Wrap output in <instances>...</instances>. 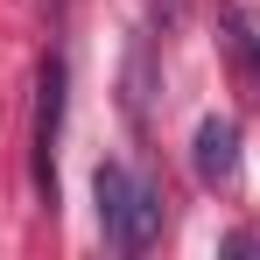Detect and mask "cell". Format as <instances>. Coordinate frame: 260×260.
Returning a JSON list of instances; mask_svg holds the SVG:
<instances>
[{
	"mask_svg": "<svg viewBox=\"0 0 260 260\" xmlns=\"http://www.w3.org/2000/svg\"><path fill=\"white\" fill-rule=\"evenodd\" d=\"M91 197H99V232H106V246H120V253H148L155 239H162V190L148 183V176H134L127 162H99L91 169Z\"/></svg>",
	"mask_w": 260,
	"mask_h": 260,
	"instance_id": "1",
	"label": "cell"
},
{
	"mask_svg": "<svg viewBox=\"0 0 260 260\" xmlns=\"http://www.w3.org/2000/svg\"><path fill=\"white\" fill-rule=\"evenodd\" d=\"M63 85H71V71H63V56H49L43 78H36V197H43V211L56 218V141H63Z\"/></svg>",
	"mask_w": 260,
	"mask_h": 260,
	"instance_id": "2",
	"label": "cell"
},
{
	"mask_svg": "<svg viewBox=\"0 0 260 260\" xmlns=\"http://www.w3.org/2000/svg\"><path fill=\"white\" fill-rule=\"evenodd\" d=\"M190 169L204 190H225V183H239V120H197V141H190Z\"/></svg>",
	"mask_w": 260,
	"mask_h": 260,
	"instance_id": "3",
	"label": "cell"
},
{
	"mask_svg": "<svg viewBox=\"0 0 260 260\" xmlns=\"http://www.w3.org/2000/svg\"><path fill=\"white\" fill-rule=\"evenodd\" d=\"M176 14H183V0H155V21H162V28H169Z\"/></svg>",
	"mask_w": 260,
	"mask_h": 260,
	"instance_id": "4",
	"label": "cell"
},
{
	"mask_svg": "<svg viewBox=\"0 0 260 260\" xmlns=\"http://www.w3.org/2000/svg\"><path fill=\"white\" fill-rule=\"evenodd\" d=\"M43 7H49V14H63V0H43Z\"/></svg>",
	"mask_w": 260,
	"mask_h": 260,
	"instance_id": "5",
	"label": "cell"
}]
</instances>
